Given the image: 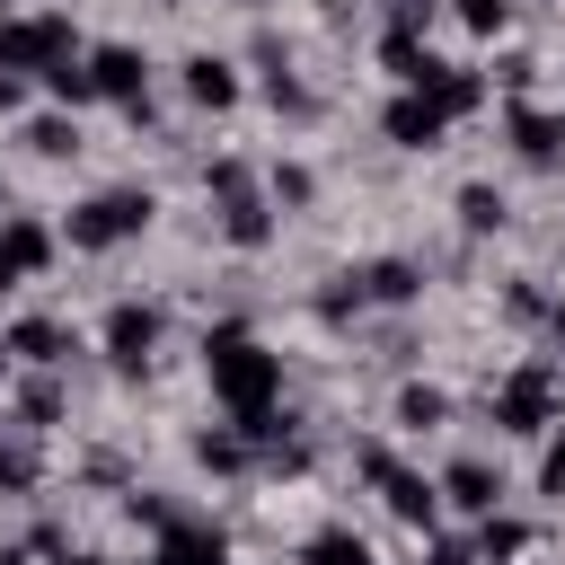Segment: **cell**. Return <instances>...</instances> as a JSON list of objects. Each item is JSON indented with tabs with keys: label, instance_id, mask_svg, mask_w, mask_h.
Returning a JSON list of instances; mask_svg holds the SVG:
<instances>
[{
	"label": "cell",
	"instance_id": "cell-1",
	"mask_svg": "<svg viewBox=\"0 0 565 565\" xmlns=\"http://www.w3.org/2000/svg\"><path fill=\"white\" fill-rule=\"evenodd\" d=\"M203 371H212V397L238 415V424H256V415H274V388H282V362L256 344V335H212L203 344Z\"/></svg>",
	"mask_w": 565,
	"mask_h": 565
},
{
	"label": "cell",
	"instance_id": "cell-2",
	"mask_svg": "<svg viewBox=\"0 0 565 565\" xmlns=\"http://www.w3.org/2000/svg\"><path fill=\"white\" fill-rule=\"evenodd\" d=\"M141 221H150V194H132V185L88 194V203L71 212V247H115V238H132Z\"/></svg>",
	"mask_w": 565,
	"mask_h": 565
},
{
	"label": "cell",
	"instance_id": "cell-3",
	"mask_svg": "<svg viewBox=\"0 0 565 565\" xmlns=\"http://www.w3.org/2000/svg\"><path fill=\"white\" fill-rule=\"evenodd\" d=\"M71 62V26L62 18H9L0 26V71H53Z\"/></svg>",
	"mask_w": 565,
	"mask_h": 565
},
{
	"label": "cell",
	"instance_id": "cell-4",
	"mask_svg": "<svg viewBox=\"0 0 565 565\" xmlns=\"http://www.w3.org/2000/svg\"><path fill=\"white\" fill-rule=\"evenodd\" d=\"M362 468L380 477V494H388V512H397V521H433V486H424L415 468H397L388 450H362Z\"/></svg>",
	"mask_w": 565,
	"mask_h": 565
},
{
	"label": "cell",
	"instance_id": "cell-5",
	"mask_svg": "<svg viewBox=\"0 0 565 565\" xmlns=\"http://www.w3.org/2000/svg\"><path fill=\"white\" fill-rule=\"evenodd\" d=\"M44 256H53L44 221H0V291H18L26 274H44Z\"/></svg>",
	"mask_w": 565,
	"mask_h": 565
},
{
	"label": "cell",
	"instance_id": "cell-6",
	"mask_svg": "<svg viewBox=\"0 0 565 565\" xmlns=\"http://www.w3.org/2000/svg\"><path fill=\"white\" fill-rule=\"evenodd\" d=\"M441 124H450V106H441L433 88H415V97H397V106H388V141H406V150H433V141H441Z\"/></svg>",
	"mask_w": 565,
	"mask_h": 565
},
{
	"label": "cell",
	"instance_id": "cell-7",
	"mask_svg": "<svg viewBox=\"0 0 565 565\" xmlns=\"http://www.w3.org/2000/svg\"><path fill=\"white\" fill-rule=\"evenodd\" d=\"M494 415H503L512 433H539V424H547V371H512V380L494 388Z\"/></svg>",
	"mask_w": 565,
	"mask_h": 565
},
{
	"label": "cell",
	"instance_id": "cell-8",
	"mask_svg": "<svg viewBox=\"0 0 565 565\" xmlns=\"http://www.w3.org/2000/svg\"><path fill=\"white\" fill-rule=\"evenodd\" d=\"M150 344H159V309H141V300H124V309L106 318V353H115V362H141Z\"/></svg>",
	"mask_w": 565,
	"mask_h": 565
},
{
	"label": "cell",
	"instance_id": "cell-9",
	"mask_svg": "<svg viewBox=\"0 0 565 565\" xmlns=\"http://www.w3.org/2000/svg\"><path fill=\"white\" fill-rule=\"evenodd\" d=\"M88 88L97 97H141V53H124V44H106V53H88Z\"/></svg>",
	"mask_w": 565,
	"mask_h": 565
},
{
	"label": "cell",
	"instance_id": "cell-10",
	"mask_svg": "<svg viewBox=\"0 0 565 565\" xmlns=\"http://www.w3.org/2000/svg\"><path fill=\"white\" fill-rule=\"evenodd\" d=\"M185 97H194V106H230V97H238V79H230V62H212V53H194V62H185Z\"/></svg>",
	"mask_w": 565,
	"mask_h": 565
},
{
	"label": "cell",
	"instance_id": "cell-11",
	"mask_svg": "<svg viewBox=\"0 0 565 565\" xmlns=\"http://www.w3.org/2000/svg\"><path fill=\"white\" fill-rule=\"evenodd\" d=\"M441 486H450V503H468V512H494V494H503V486H494V468H486V459H459V468H450V477H441Z\"/></svg>",
	"mask_w": 565,
	"mask_h": 565
},
{
	"label": "cell",
	"instance_id": "cell-12",
	"mask_svg": "<svg viewBox=\"0 0 565 565\" xmlns=\"http://www.w3.org/2000/svg\"><path fill=\"white\" fill-rule=\"evenodd\" d=\"M168 565H230L221 556V539H203V530H168V547H159Z\"/></svg>",
	"mask_w": 565,
	"mask_h": 565
},
{
	"label": "cell",
	"instance_id": "cell-13",
	"mask_svg": "<svg viewBox=\"0 0 565 565\" xmlns=\"http://www.w3.org/2000/svg\"><path fill=\"white\" fill-rule=\"evenodd\" d=\"M9 344H18L26 362H53V353H62V327H53V318H26V327H18Z\"/></svg>",
	"mask_w": 565,
	"mask_h": 565
},
{
	"label": "cell",
	"instance_id": "cell-14",
	"mask_svg": "<svg viewBox=\"0 0 565 565\" xmlns=\"http://www.w3.org/2000/svg\"><path fill=\"white\" fill-rule=\"evenodd\" d=\"M397 424H406V433L441 424V388H406V397H397Z\"/></svg>",
	"mask_w": 565,
	"mask_h": 565
},
{
	"label": "cell",
	"instance_id": "cell-15",
	"mask_svg": "<svg viewBox=\"0 0 565 565\" xmlns=\"http://www.w3.org/2000/svg\"><path fill=\"white\" fill-rule=\"evenodd\" d=\"M309 565H371V556H362V539H344V530H327V539L309 547Z\"/></svg>",
	"mask_w": 565,
	"mask_h": 565
},
{
	"label": "cell",
	"instance_id": "cell-16",
	"mask_svg": "<svg viewBox=\"0 0 565 565\" xmlns=\"http://www.w3.org/2000/svg\"><path fill=\"white\" fill-rule=\"evenodd\" d=\"M26 141H35L44 159H62V150H79V132H71V124H53V115H44V124H26Z\"/></svg>",
	"mask_w": 565,
	"mask_h": 565
},
{
	"label": "cell",
	"instance_id": "cell-17",
	"mask_svg": "<svg viewBox=\"0 0 565 565\" xmlns=\"http://www.w3.org/2000/svg\"><path fill=\"white\" fill-rule=\"evenodd\" d=\"M459 221H468V230H494V221H503V203H494L486 185H468V194H459Z\"/></svg>",
	"mask_w": 565,
	"mask_h": 565
},
{
	"label": "cell",
	"instance_id": "cell-18",
	"mask_svg": "<svg viewBox=\"0 0 565 565\" xmlns=\"http://www.w3.org/2000/svg\"><path fill=\"white\" fill-rule=\"evenodd\" d=\"M539 486H547V494H565V433L547 441V459H539Z\"/></svg>",
	"mask_w": 565,
	"mask_h": 565
},
{
	"label": "cell",
	"instance_id": "cell-19",
	"mask_svg": "<svg viewBox=\"0 0 565 565\" xmlns=\"http://www.w3.org/2000/svg\"><path fill=\"white\" fill-rule=\"evenodd\" d=\"M459 18L468 26H503V0H459Z\"/></svg>",
	"mask_w": 565,
	"mask_h": 565
},
{
	"label": "cell",
	"instance_id": "cell-20",
	"mask_svg": "<svg viewBox=\"0 0 565 565\" xmlns=\"http://www.w3.org/2000/svg\"><path fill=\"white\" fill-rule=\"evenodd\" d=\"M35 468H26V450H0V486H26Z\"/></svg>",
	"mask_w": 565,
	"mask_h": 565
},
{
	"label": "cell",
	"instance_id": "cell-21",
	"mask_svg": "<svg viewBox=\"0 0 565 565\" xmlns=\"http://www.w3.org/2000/svg\"><path fill=\"white\" fill-rule=\"evenodd\" d=\"M433 565H477V556H468L459 539H441V547H433Z\"/></svg>",
	"mask_w": 565,
	"mask_h": 565
},
{
	"label": "cell",
	"instance_id": "cell-22",
	"mask_svg": "<svg viewBox=\"0 0 565 565\" xmlns=\"http://www.w3.org/2000/svg\"><path fill=\"white\" fill-rule=\"evenodd\" d=\"M0 565H26V547H9V556H0Z\"/></svg>",
	"mask_w": 565,
	"mask_h": 565
},
{
	"label": "cell",
	"instance_id": "cell-23",
	"mask_svg": "<svg viewBox=\"0 0 565 565\" xmlns=\"http://www.w3.org/2000/svg\"><path fill=\"white\" fill-rule=\"evenodd\" d=\"M556 344H565V309H556Z\"/></svg>",
	"mask_w": 565,
	"mask_h": 565
},
{
	"label": "cell",
	"instance_id": "cell-24",
	"mask_svg": "<svg viewBox=\"0 0 565 565\" xmlns=\"http://www.w3.org/2000/svg\"><path fill=\"white\" fill-rule=\"evenodd\" d=\"M150 565H168V556H150Z\"/></svg>",
	"mask_w": 565,
	"mask_h": 565
}]
</instances>
